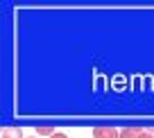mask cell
Returning a JSON list of instances; mask_svg holds the SVG:
<instances>
[{
	"label": "cell",
	"instance_id": "6da1fadb",
	"mask_svg": "<svg viewBox=\"0 0 154 138\" xmlns=\"http://www.w3.org/2000/svg\"><path fill=\"white\" fill-rule=\"evenodd\" d=\"M91 133L93 138H120V131H116L111 127H95Z\"/></svg>",
	"mask_w": 154,
	"mask_h": 138
},
{
	"label": "cell",
	"instance_id": "7a4b0ae2",
	"mask_svg": "<svg viewBox=\"0 0 154 138\" xmlns=\"http://www.w3.org/2000/svg\"><path fill=\"white\" fill-rule=\"evenodd\" d=\"M140 131L143 129H138V127H125V129H120V138H138Z\"/></svg>",
	"mask_w": 154,
	"mask_h": 138
},
{
	"label": "cell",
	"instance_id": "3957f363",
	"mask_svg": "<svg viewBox=\"0 0 154 138\" xmlns=\"http://www.w3.org/2000/svg\"><path fill=\"white\" fill-rule=\"evenodd\" d=\"M2 138H23V129L20 127H7L2 131Z\"/></svg>",
	"mask_w": 154,
	"mask_h": 138
},
{
	"label": "cell",
	"instance_id": "277c9868",
	"mask_svg": "<svg viewBox=\"0 0 154 138\" xmlns=\"http://www.w3.org/2000/svg\"><path fill=\"white\" fill-rule=\"evenodd\" d=\"M34 131H36V136H48V138L52 136V133H57V131H54L52 127H36Z\"/></svg>",
	"mask_w": 154,
	"mask_h": 138
},
{
	"label": "cell",
	"instance_id": "5b68a950",
	"mask_svg": "<svg viewBox=\"0 0 154 138\" xmlns=\"http://www.w3.org/2000/svg\"><path fill=\"white\" fill-rule=\"evenodd\" d=\"M138 138H154V136H152V133H149V131H145V129H143V131H140V136H138Z\"/></svg>",
	"mask_w": 154,
	"mask_h": 138
},
{
	"label": "cell",
	"instance_id": "8992f818",
	"mask_svg": "<svg viewBox=\"0 0 154 138\" xmlns=\"http://www.w3.org/2000/svg\"><path fill=\"white\" fill-rule=\"evenodd\" d=\"M50 138H68V136H66V133H52Z\"/></svg>",
	"mask_w": 154,
	"mask_h": 138
},
{
	"label": "cell",
	"instance_id": "52a82bcc",
	"mask_svg": "<svg viewBox=\"0 0 154 138\" xmlns=\"http://www.w3.org/2000/svg\"><path fill=\"white\" fill-rule=\"evenodd\" d=\"M27 138H36V136H27Z\"/></svg>",
	"mask_w": 154,
	"mask_h": 138
}]
</instances>
